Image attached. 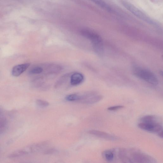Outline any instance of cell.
Returning <instances> with one entry per match:
<instances>
[{
    "mask_svg": "<svg viewBox=\"0 0 163 163\" xmlns=\"http://www.w3.org/2000/svg\"><path fill=\"white\" fill-rule=\"evenodd\" d=\"M123 4L128 10H129L133 14L137 16L139 18L149 22L151 23L152 22L147 16L132 5L126 2H123Z\"/></svg>",
    "mask_w": 163,
    "mask_h": 163,
    "instance_id": "5",
    "label": "cell"
},
{
    "mask_svg": "<svg viewBox=\"0 0 163 163\" xmlns=\"http://www.w3.org/2000/svg\"><path fill=\"white\" fill-rule=\"evenodd\" d=\"M30 66V63H26L15 66L12 69L11 74L14 77L19 76L25 72Z\"/></svg>",
    "mask_w": 163,
    "mask_h": 163,
    "instance_id": "8",
    "label": "cell"
},
{
    "mask_svg": "<svg viewBox=\"0 0 163 163\" xmlns=\"http://www.w3.org/2000/svg\"><path fill=\"white\" fill-rule=\"evenodd\" d=\"M103 158L107 161L111 162L115 160L114 149L107 150L104 151L102 153Z\"/></svg>",
    "mask_w": 163,
    "mask_h": 163,
    "instance_id": "11",
    "label": "cell"
},
{
    "mask_svg": "<svg viewBox=\"0 0 163 163\" xmlns=\"http://www.w3.org/2000/svg\"><path fill=\"white\" fill-rule=\"evenodd\" d=\"M82 36L91 40L93 49L98 55L102 56L104 53L103 43L101 38L91 31L83 30L81 31Z\"/></svg>",
    "mask_w": 163,
    "mask_h": 163,
    "instance_id": "1",
    "label": "cell"
},
{
    "mask_svg": "<svg viewBox=\"0 0 163 163\" xmlns=\"http://www.w3.org/2000/svg\"><path fill=\"white\" fill-rule=\"evenodd\" d=\"M103 98L102 95L94 92L92 95L81 102L86 104H94L100 101Z\"/></svg>",
    "mask_w": 163,
    "mask_h": 163,
    "instance_id": "9",
    "label": "cell"
},
{
    "mask_svg": "<svg viewBox=\"0 0 163 163\" xmlns=\"http://www.w3.org/2000/svg\"><path fill=\"white\" fill-rule=\"evenodd\" d=\"M158 136L161 138H163V130L161 131V132H159L158 133Z\"/></svg>",
    "mask_w": 163,
    "mask_h": 163,
    "instance_id": "21",
    "label": "cell"
},
{
    "mask_svg": "<svg viewBox=\"0 0 163 163\" xmlns=\"http://www.w3.org/2000/svg\"><path fill=\"white\" fill-rule=\"evenodd\" d=\"M88 133L91 135L106 139L107 140L115 141L118 139V138L117 137L103 131L96 130H91L88 131Z\"/></svg>",
    "mask_w": 163,
    "mask_h": 163,
    "instance_id": "7",
    "label": "cell"
},
{
    "mask_svg": "<svg viewBox=\"0 0 163 163\" xmlns=\"http://www.w3.org/2000/svg\"><path fill=\"white\" fill-rule=\"evenodd\" d=\"M57 152V150L55 149L51 148L46 150L44 153L45 155H51L54 154Z\"/></svg>",
    "mask_w": 163,
    "mask_h": 163,
    "instance_id": "19",
    "label": "cell"
},
{
    "mask_svg": "<svg viewBox=\"0 0 163 163\" xmlns=\"http://www.w3.org/2000/svg\"><path fill=\"white\" fill-rule=\"evenodd\" d=\"M126 150V163H155V160L151 156L136 150Z\"/></svg>",
    "mask_w": 163,
    "mask_h": 163,
    "instance_id": "2",
    "label": "cell"
},
{
    "mask_svg": "<svg viewBox=\"0 0 163 163\" xmlns=\"http://www.w3.org/2000/svg\"><path fill=\"white\" fill-rule=\"evenodd\" d=\"M93 2L96 3V4L100 5V6L102 8H107L108 7L105 3L102 0H90Z\"/></svg>",
    "mask_w": 163,
    "mask_h": 163,
    "instance_id": "18",
    "label": "cell"
},
{
    "mask_svg": "<svg viewBox=\"0 0 163 163\" xmlns=\"http://www.w3.org/2000/svg\"><path fill=\"white\" fill-rule=\"evenodd\" d=\"M48 144V142H44L37 143L34 144L28 145L23 149L27 154L29 153H34L38 152L46 146Z\"/></svg>",
    "mask_w": 163,
    "mask_h": 163,
    "instance_id": "6",
    "label": "cell"
},
{
    "mask_svg": "<svg viewBox=\"0 0 163 163\" xmlns=\"http://www.w3.org/2000/svg\"><path fill=\"white\" fill-rule=\"evenodd\" d=\"M124 107L122 106H115L109 107L108 108V110L110 111H114Z\"/></svg>",
    "mask_w": 163,
    "mask_h": 163,
    "instance_id": "20",
    "label": "cell"
},
{
    "mask_svg": "<svg viewBox=\"0 0 163 163\" xmlns=\"http://www.w3.org/2000/svg\"><path fill=\"white\" fill-rule=\"evenodd\" d=\"M69 74H67L64 75L59 80H58L55 85V87L56 88H58L60 87L62 85L65 83L68 80L69 76H70Z\"/></svg>",
    "mask_w": 163,
    "mask_h": 163,
    "instance_id": "14",
    "label": "cell"
},
{
    "mask_svg": "<svg viewBox=\"0 0 163 163\" xmlns=\"http://www.w3.org/2000/svg\"><path fill=\"white\" fill-rule=\"evenodd\" d=\"M138 125L140 129L150 133H158L162 130V126L161 122L144 123L141 122Z\"/></svg>",
    "mask_w": 163,
    "mask_h": 163,
    "instance_id": "4",
    "label": "cell"
},
{
    "mask_svg": "<svg viewBox=\"0 0 163 163\" xmlns=\"http://www.w3.org/2000/svg\"><path fill=\"white\" fill-rule=\"evenodd\" d=\"M43 71V69L40 66H36L31 69L29 73L31 75L38 74L42 73Z\"/></svg>",
    "mask_w": 163,
    "mask_h": 163,
    "instance_id": "16",
    "label": "cell"
},
{
    "mask_svg": "<svg viewBox=\"0 0 163 163\" xmlns=\"http://www.w3.org/2000/svg\"><path fill=\"white\" fill-rule=\"evenodd\" d=\"M133 72L136 77L150 84L155 86L158 84V80L155 75L148 69L135 66L133 68Z\"/></svg>",
    "mask_w": 163,
    "mask_h": 163,
    "instance_id": "3",
    "label": "cell"
},
{
    "mask_svg": "<svg viewBox=\"0 0 163 163\" xmlns=\"http://www.w3.org/2000/svg\"><path fill=\"white\" fill-rule=\"evenodd\" d=\"M36 102L37 105L40 107H48L49 105V102L41 100H37Z\"/></svg>",
    "mask_w": 163,
    "mask_h": 163,
    "instance_id": "17",
    "label": "cell"
},
{
    "mask_svg": "<svg viewBox=\"0 0 163 163\" xmlns=\"http://www.w3.org/2000/svg\"><path fill=\"white\" fill-rule=\"evenodd\" d=\"M62 68L59 65H49L46 67V71L49 74H54L59 73L61 71Z\"/></svg>",
    "mask_w": 163,
    "mask_h": 163,
    "instance_id": "12",
    "label": "cell"
},
{
    "mask_svg": "<svg viewBox=\"0 0 163 163\" xmlns=\"http://www.w3.org/2000/svg\"><path fill=\"white\" fill-rule=\"evenodd\" d=\"M70 83L73 86L78 85L83 82L84 80L83 75L81 73L75 72L71 75Z\"/></svg>",
    "mask_w": 163,
    "mask_h": 163,
    "instance_id": "10",
    "label": "cell"
},
{
    "mask_svg": "<svg viewBox=\"0 0 163 163\" xmlns=\"http://www.w3.org/2000/svg\"><path fill=\"white\" fill-rule=\"evenodd\" d=\"M141 122L144 123H156L160 122L159 119L155 115H149L144 116L140 119Z\"/></svg>",
    "mask_w": 163,
    "mask_h": 163,
    "instance_id": "13",
    "label": "cell"
},
{
    "mask_svg": "<svg viewBox=\"0 0 163 163\" xmlns=\"http://www.w3.org/2000/svg\"><path fill=\"white\" fill-rule=\"evenodd\" d=\"M81 94H73L67 96L66 97V99L68 101L79 102L81 100Z\"/></svg>",
    "mask_w": 163,
    "mask_h": 163,
    "instance_id": "15",
    "label": "cell"
}]
</instances>
